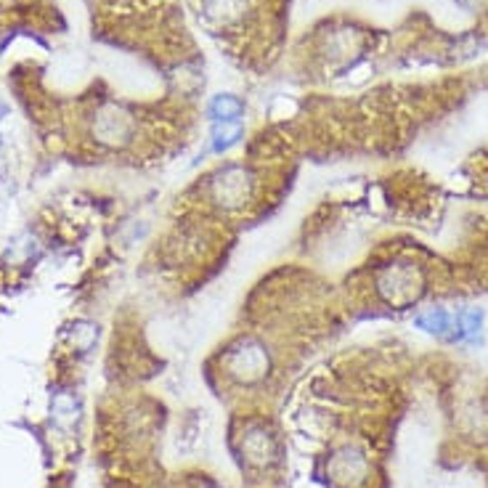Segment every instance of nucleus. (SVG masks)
<instances>
[{
	"label": "nucleus",
	"instance_id": "f257e3e1",
	"mask_svg": "<svg viewBox=\"0 0 488 488\" xmlns=\"http://www.w3.org/2000/svg\"><path fill=\"white\" fill-rule=\"evenodd\" d=\"M377 292L396 308L411 306L425 292V276L414 263H391L377 276Z\"/></svg>",
	"mask_w": 488,
	"mask_h": 488
},
{
	"label": "nucleus",
	"instance_id": "f03ea898",
	"mask_svg": "<svg viewBox=\"0 0 488 488\" xmlns=\"http://www.w3.org/2000/svg\"><path fill=\"white\" fill-rule=\"evenodd\" d=\"M228 374L244 385H253L268 374V354L258 340H242L231 354H228Z\"/></svg>",
	"mask_w": 488,
	"mask_h": 488
},
{
	"label": "nucleus",
	"instance_id": "7ed1b4c3",
	"mask_svg": "<svg viewBox=\"0 0 488 488\" xmlns=\"http://www.w3.org/2000/svg\"><path fill=\"white\" fill-rule=\"evenodd\" d=\"M210 191H213V199L223 207H228V210L242 207L253 194V176L242 165H228L213 178Z\"/></svg>",
	"mask_w": 488,
	"mask_h": 488
},
{
	"label": "nucleus",
	"instance_id": "20e7f679",
	"mask_svg": "<svg viewBox=\"0 0 488 488\" xmlns=\"http://www.w3.org/2000/svg\"><path fill=\"white\" fill-rule=\"evenodd\" d=\"M131 134H134V123L123 109L106 106V109L98 112V135H101V141L123 143Z\"/></svg>",
	"mask_w": 488,
	"mask_h": 488
},
{
	"label": "nucleus",
	"instance_id": "39448f33",
	"mask_svg": "<svg viewBox=\"0 0 488 488\" xmlns=\"http://www.w3.org/2000/svg\"><path fill=\"white\" fill-rule=\"evenodd\" d=\"M332 475L340 483H355L366 475V459L355 448H343L332 459Z\"/></svg>",
	"mask_w": 488,
	"mask_h": 488
},
{
	"label": "nucleus",
	"instance_id": "423d86ee",
	"mask_svg": "<svg viewBox=\"0 0 488 488\" xmlns=\"http://www.w3.org/2000/svg\"><path fill=\"white\" fill-rule=\"evenodd\" d=\"M242 448H244L247 459L255 462V465H266V462L273 459V454H276L273 436H268L266 430H261V428L247 430V436L242 438Z\"/></svg>",
	"mask_w": 488,
	"mask_h": 488
},
{
	"label": "nucleus",
	"instance_id": "0eeeda50",
	"mask_svg": "<svg viewBox=\"0 0 488 488\" xmlns=\"http://www.w3.org/2000/svg\"><path fill=\"white\" fill-rule=\"evenodd\" d=\"M244 134V128H242V123L239 120H216V125H213V141H210V146H213V152H228L234 143H239V138Z\"/></svg>",
	"mask_w": 488,
	"mask_h": 488
},
{
	"label": "nucleus",
	"instance_id": "6e6552de",
	"mask_svg": "<svg viewBox=\"0 0 488 488\" xmlns=\"http://www.w3.org/2000/svg\"><path fill=\"white\" fill-rule=\"evenodd\" d=\"M414 324H417L419 329L430 332V335H438V337H444V335H448V332H451L454 316L446 311V308H433V311L417 316V318H414Z\"/></svg>",
	"mask_w": 488,
	"mask_h": 488
},
{
	"label": "nucleus",
	"instance_id": "1a4fd4ad",
	"mask_svg": "<svg viewBox=\"0 0 488 488\" xmlns=\"http://www.w3.org/2000/svg\"><path fill=\"white\" fill-rule=\"evenodd\" d=\"M205 8L218 22H234L244 14L247 0H205Z\"/></svg>",
	"mask_w": 488,
	"mask_h": 488
},
{
	"label": "nucleus",
	"instance_id": "9d476101",
	"mask_svg": "<svg viewBox=\"0 0 488 488\" xmlns=\"http://www.w3.org/2000/svg\"><path fill=\"white\" fill-rule=\"evenodd\" d=\"M242 112H244V106H242V101L234 98V96H216L213 104H210V115H213L216 120H239Z\"/></svg>",
	"mask_w": 488,
	"mask_h": 488
}]
</instances>
